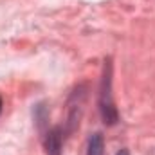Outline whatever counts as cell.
Here are the masks:
<instances>
[{
    "mask_svg": "<svg viewBox=\"0 0 155 155\" xmlns=\"http://www.w3.org/2000/svg\"><path fill=\"white\" fill-rule=\"evenodd\" d=\"M33 116H35V121H36V126L43 132L45 126H47V121H49V110H47L45 103H38L33 108Z\"/></svg>",
    "mask_w": 155,
    "mask_h": 155,
    "instance_id": "5",
    "label": "cell"
},
{
    "mask_svg": "<svg viewBox=\"0 0 155 155\" xmlns=\"http://www.w3.org/2000/svg\"><path fill=\"white\" fill-rule=\"evenodd\" d=\"M87 155H105V139H103V134L96 132V134H92L88 137Z\"/></svg>",
    "mask_w": 155,
    "mask_h": 155,
    "instance_id": "4",
    "label": "cell"
},
{
    "mask_svg": "<svg viewBox=\"0 0 155 155\" xmlns=\"http://www.w3.org/2000/svg\"><path fill=\"white\" fill-rule=\"evenodd\" d=\"M117 155H130V152H128V150H124V148H123V150H119V152H117Z\"/></svg>",
    "mask_w": 155,
    "mask_h": 155,
    "instance_id": "6",
    "label": "cell"
},
{
    "mask_svg": "<svg viewBox=\"0 0 155 155\" xmlns=\"http://www.w3.org/2000/svg\"><path fill=\"white\" fill-rule=\"evenodd\" d=\"M0 112H2V97H0Z\"/></svg>",
    "mask_w": 155,
    "mask_h": 155,
    "instance_id": "7",
    "label": "cell"
},
{
    "mask_svg": "<svg viewBox=\"0 0 155 155\" xmlns=\"http://www.w3.org/2000/svg\"><path fill=\"white\" fill-rule=\"evenodd\" d=\"M63 137H65V132H63L61 126H54V128H51V130L45 132L43 143H45V152H47V155H61Z\"/></svg>",
    "mask_w": 155,
    "mask_h": 155,
    "instance_id": "3",
    "label": "cell"
},
{
    "mask_svg": "<svg viewBox=\"0 0 155 155\" xmlns=\"http://www.w3.org/2000/svg\"><path fill=\"white\" fill-rule=\"evenodd\" d=\"M85 96H87V87L85 85H79L76 90L71 94V97H69V117H67V130H65V134L72 132L78 126L81 110H83Z\"/></svg>",
    "mask_w": 155,
    "mask_h": 155,
    "instance_id": "2",
    "label": "cell"
},
{
    "mask_svg": "<svg viewBox=\"0 0 155 155\" xmlns=\"http://www.w3.org/2000/svg\"><path fill=\"white\" fill-rule=\"evenodd\" d=\"M112 76H114V63L112 58H105L103 71H101V81H99V96H97V108L101 121L107 126H114L119 121L114 92H112Z\"/></svg>",
    "mask_w": 155,
    "mask_h": 155,
    "instance_id": "1",
    "label": "cell"
}]
</instances>
